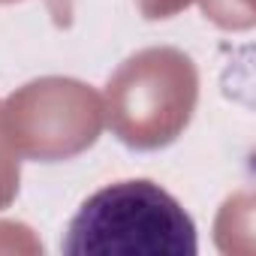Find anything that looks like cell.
<instances>
[{
	"mask_svg": "<svg viewBox=\"0 0 256 256\" xmlns=\"http://www.w3.org/2000/svg\"><path fill=\"white\" fill-rule=\"evenodd\" d=\"M66 256H196L199 235L184 205L148 178L90 193L60 241Z\"/></svg>",
	"mask_w": 256,
	"mask_h": 256,
	"instance_id": "6da1fadb",
	"label": "cell"
}]
</instances>
